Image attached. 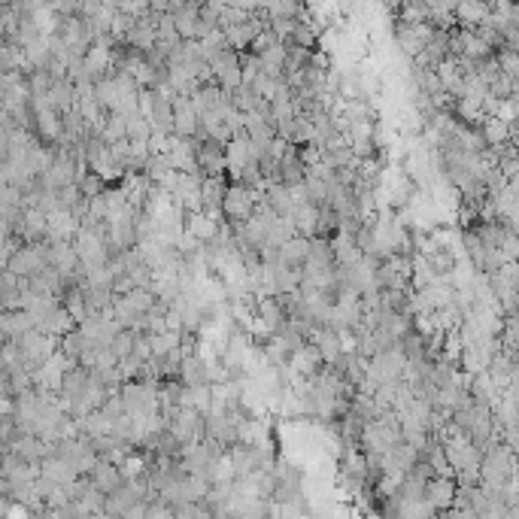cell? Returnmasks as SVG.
<instances>
[{
	"label": "cell",
	"mask_w": 519,
	"mask_h": 519,
	"mask_svg": "<svg viewBox=\"0 0 519 519\" xmlns=\"http://www.w3.org/2000/svg\"><path fill=\"white\" fill-rule=\"evenodd\" d=\"M195 237H213V222L204 219V216H195Z\"/></svg>",
	"instance_id": "2"
},
{
	"label": "cell",
	"mask_w": 519,
	"mask_h": 519,
	"mask_svg": "<svg viewBox=\"0 0 519 519\" xmlns=\"http://www.w3.org/2000/svg\"><path fill=\"white\" fill-rule=\"evenodd\" d=\"M97 486H100V489H112V486H116V473H112V468H100V473H97Z\"/></svg>",
	"instance_id": "3"
},
{
	"label": "cell",
	"mask_w": 519,
	"mask_h": 519,
	"mask_svg": "<svg viewBox=\"0 0 519 519\" xmlns=\"http://www.w3.org/2000/svg\"><path fill=\"white\" fill-rule=\"evenodd\" d=\"M225 210L231 213V216H237V219H243V216H250V195H246L243 188H234V191H228L225 195Z\"/></svg>",
	"instance_id": "1"
}]
</instances>
